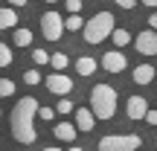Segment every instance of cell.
Segmentation results:
<instances>
[{"label":"cell","mask_w":157,"mask_h":151,"mask_svg":"<svg viewBox=\"0 0 157 151\" xmlns=\"http://www.w3.org/2000/svg\"><path fill=\"white\" fill-rule=\"evenodd\" d=\"M0 67H12V47L0 44Z\"/></svg>","instance_id":"ac0fdd59"},{"label":"cell","mask_w":157,"mask_h":151,"mask_svg":"<svg viewBox=\"0 0 157 151\" xmlns=\"http://www.w3.org/2000/svg\"><path fill=\"white\" fill-rule=\"evenodd\" d=\"M15 26H17V12H15V6L0 9V29H15Z\"/></svg>","instance_id":"9a60e30c"},{"label":"cell","mask_w":157,"mask_h":151,"mask_svg":"<svg viewBox=\"0 0 157 151\" xmlns=\"http://www.w3.org/2000/svg\"><path fill=\"white\" fill-rule=\"evenodd\" d=\"M52 67H56V70H64V67H67V64H70V58L67 55H64V52H56V55H52Z\"/></svg>","instance_id":"603a6c76"},{"label":"cell","mask_w":157,"mask_h":151,"mask_svg":"<svg viewBox=\"0 0 157 151\" xmlns=\"http://www.w3.org/2000/svg\"><path fill=\"white\" fill-rule=\"evenodd\" d=\"M131 78H134V84L146 87V84H151L154 78H157V70H154V64H140V67H134Z\"/></svg>","instance_id":"7c38bea8"},{"label":"cell","mask_w":157,"mask_h":151,"mask_svg":"<svg viewBox=\"0 0 157 151\" xmlns=\"http://www.w3.org/2000/svg\"><path fill=\"white\" fill-rule=\"evenodd\" d=\"M52 134H56L58 142H70V145H73V142H76V134H78V125L76 122H56Z\"/></svg>","instance_id":"30bf717a"},{"label":"cell","mask_w":157,"mask_h":151,"mask_svg":"<svg viewBox=\"0 0 157 151\" xmlns=\"http://www.w3.org/2000/svg\"><path fill=\"white\" fill-rule=\"evenodd\" d=\"M90 108L96 111V116L105 122V119H113V113H117V87H111V84H93V90H90Z\"/></svg>","instance_id":"7a4b0ae2"},{"label":"cell","mask_w":157,"mask_h":151,"mask_svg":"<svg viewBox=\"0 0 157 151\" xmlns=\"http://www.w3.org/2000/svg\"><path fill=\"white\" fill-rule=\"evenodd\" d=\"M146 122H148V125H157V111H148V113H146Z\"/></svg>","instance_id":"4316f807"},{"label":"cell","mask_w":157,"mask_h":151,"mask_svg":"<svg viewBox=\"0 0 157 151\" xmlns=\"http://www.w3.org/2000/svg\"><path fill=\"white\" fill-rule=\"evenodd\" d=\"M111 41H113V44L119 47V50H122V47H125V44H131V41H134V38H131V32H128V29H113Z\"/></svg>","instance_id":"e0dca14e"},{"label":"cell","mask_w":157,"mask_h":151,"mask_svg":"<svg viewBox=\"0 0 157 151\" xmlns=\"http://www.w3.org/2000/svg\"><path fill=\"white\" fill-rule=\"evenodd\" d=\"M117 23H113V15L111 12H96L87 23H84L82 35H84V44H102L105 38H111Z\"/></svg>","instance_id":"3957f363"},{"label":"cell","mask_w":157,"mask_h":151,"mask_svg":"<svg viewBox=\"0 0 157 151\" xmlns=\"http://www.w3.org/2000/svg\"><path fill=\"white\" fill-rule=\"evenodd\" d=\"M143 6H148V9H157V0H140Z\"/></svg>","instance_id":"f546056e"},{"label":"cell","mask_w":157,"mask_h":151,"mask_svg":"<svg viewBox=\"0 0 157 151\" xmlns=\"http://www.w3.org/2000/svg\"><path fill=\"white\" fill-rule=\"evenodd\" d=\"M99 64L102 61H96V58H90V55H82V58H76V73L78 76H93L96 70H99Z\"/></svg>","instance_id":"4fadbf2b"},{"label":"cell","mask_w":157,"mask_h":151,"mask_svg":"<svg viewBox=\"0 0 157 151\" xmlns=\"http://www.w3.org/2000/svg\"><path fill=\"white\" fill-rule=\"evenodd\" d=\"M12 93H15V81H12V78H3V81H0V96L9 99Z\"/></svg>","instance_id":"7402d4cb"},{"label":"cell","mask_w":157,"mask_h":151,"mask_svg":"<svg viewBox=\"0 0 157 151\" xmlns=\"http://www.w3.org/2000/svg\"><path fill=\"white\" fill-rule=\"evenodd\" d=\"M148 26L157 29V12H151V15H148Z\"/></svg>","instance_id":"f1b7e54d"},{"label":"cell","mask_w":157,"mask_h":151,"mask_svg":"<svg viewBox=\"0 0 157 151\" xmlns=\"http://www.w3.org/2000/svg\"><path fill=\"white\" fill-rule=\"evenodd\" d=\"M12 44L21 47V50L29 47V44H32V32H29L26 26H15V29H12Z\"/></svg>","instance_id":"5bb4252c"},{"label":"cell","mask_w":157,"mask_h":151,"mask_svg":"<svg viewBox=\"0 0 157 151\" xmlns=\"http://www.w3.org/2000/svg\"><path fill=\"white\" fill-rule=\"evenodd\" d=\"M56 111H58V113H76V108H73V102H70L67 96H61V102H58Z\"/></svg>","instance_id":"cb8c5ba5"},{"label":"cell","mask_w":157,"mask_h":151,"mask_svg":"<svg viewBox=\"0 0 157 151\" xmlns=\"http://www.w3.org/2000/svg\"><path fill=\"white\" fill-rule=\"evenodd\" d=\"M140 134H108L99 140V151H140Z\"/></svg>","instance_id":"277c9868"},{"label":"cell","mask_w":157,"mask_h":151,"mask_svg":"<svg viewBox=\"0 0 157 151\" xmlns=\"http://www.w3.org/2000/svg\"><path fill=\"white\" fill-rule=\"evenodd\" d=\"M38 111H41V105L35 96H23V99L15 102V108L9 113L15 142H21V145H32L35 142V116H38Z\"/></svg>","instance_id":"6da1fadb"},{"label":"cell","mask_w":157,"mask_h":151,"mask_svg":"<svg viewBox=\"0 0 157 151\" xmlns=\"http://www.w3.org/2000/svg\"><path fill=\"white\" fill-rule=\"evenodd\" d=\"M44 3H58V0H44Z\"/></svg>","instance_id":"d6a6232c"},{"label":"cell","mask_w":157,"mask_h":151,"mask_svg":"<svg viewBox=\"0 0 157 151\" xmlns=\"http://www.w3.org/2000/svg\"><path fill=\"white\" fill-rule=\"evenodd\" d=\"M6 3H9V6H15V9H21V6H26L29 0H6Z\"/></svg>","instance_id":"83f0119b"},{"label":"cell","mask_w":157,"mask_h":151,"mask_svg":"<svg viewBox=\"0 0 157 151\" xmlns=\"http://www.w3.org/2000/svg\"><path fill=\"white\" fill-rule=\"evenodd\" d=\"M32 61L38 64V67H44V64L52 61V55H47V50H32Z\"/></svg>","instance_id":"d6986e66"},{"label":"cell","mask_w":157,"mask_h":151,"mask_svg":"<svg viewBox=\"0 0 157 151\" xmlns=\"http://www.w3.org/2000/svg\"><path fill=\"white\" fill-rule=\"evenodd\" d=\"M102 67H105L108 73L117 76V73H122V70L128 67V58H125L122 50L117 47V50H111V52H105V55H102Z\"/></svg>","instance_id":"ba28073f"},{"label":"cell","mask_w":157,"mask_h":151,"mask_svg":"<svg viewBox=\"0 0 157 151\" xmlns=\"http://www.w3.org/2000/svg\"><path fill=\"white\" fill-rule=\"evenodd\" d=\"M44 84H47V90L56 93V96H70V93H73V78L64 76V70H56L52 76H47Z\"/></svg>","instance_id":"8992f818"},{"label":"cell","mask_w":157,"mask_h":151,"mask_svg":"<svg viewBox=\"0 0 157 151\" xmlns=\"http://www.w3.org/2000/svg\"><path fill=\"white\" fill-rule=\"evenodd\" d=\"M125 111H128V119H146V113L151 111V108H148V102L143 99V96H131Z\"/></svg>","instance_id":"8fae6325"},{"label":"cell","mask_w":157,"mask_h":151,"mask_svg":"<svg viewBox=\"0 0 157 151\" xmlns=\"http://www.w3.org/2000/svg\"><path fill=\"white\" fill-rule=\"evenodd\" d=\"M70 151H82V148H78V145H70Z\"/></svg>","instance_id":"1f68e13d"},{"label":"cell","mask_w":157,"mask_h":151,"mask_svg":"<svg viewBox=\"0 0 157 151\" xmlns=\"http://www.w3.org/2000/svg\"><path fill=\"white\" fill-rule=\"evenodd\" d=\"M44 151H61V148H56V145H50V148H44Z\"/></svg>","instance_id":"4dcf8cb0"},{"label":"cell","mask_w":157,"mask_h":151,"mask_svg":"<svg viewBox=\"0 0 157 151\" xmlns=\"http://www.w3.org/2000/svg\"><path fill=\"white\" fill-rule=\"evenodd\" d=\"M113 3H117L119 9H134V6H137V0H113Z\"/></svg>","instance_id":"484cf974"},{"label":"cell","mask_w":157,"mask_h":151,"mask_svg":"<svg viewBox=\"0 0 157 151\" xmlns=\"http://www.w3.org/2000/svg\"><path fill=\"white\" fill-rule=\"evenodd\" d=\"M76 125H78V131H84V134H87V131H93V125L99 122V116H96V111L93 108H76Z\"/></svg>","instance_id":"9c48e42d"},{"label":"cell","mask_w":157,"mask_h":151,"mask_svg":"<svg viewBox=\"0 0 157 151\" xmlns=\"http://www.w3.org/2000/svg\"><path fill=\"white\" fill-rule=\"evenodd\" d=\"M82 0H64V9H67V12H82Z\"/></svg>","instance_id":"d4e9b609"},{"label":"cell","mask_w":157,"mask_h":151,"mask_svg":"<svg viewBox=\"0 0 157 151\" xmlns=\"http://www.w3.org/2000/svg\"><path fill=\"white\" fill-rule=\"evenodd\" d=\"M56 108H47V105H41V111H38V119H44V122H56Z\"/></svg>","instance_id":"ffe728a7"},{"label":"cell","mask_w":157,"mask_h":151,"mask_svg":"<svg viewBox=\"0 0 157 151\" xmlns=\"http://www.w3.org/2000/svg\"><path fill=\"white\" fill-rule=\"evenodd\" d=\"M134 47H137V52L140 55H146V58H151V55H157V29H143L140 35L134 38Z\"/></svg>","instance_id":"52a82bcc"},{"label":"cell","mask_w":157,"mask_h":151,"mask_svg":"<svg viewBox=\"0 0 157 151\" xmlns=\"http://www.w3.org/2000/svg\"><path fill=\"white\" fill-rule=\"evenodd\" d=\"M38 21H41V32H44V38L52 41V44H56V41L64 35V29H67V23H64V17L58 15V12H44Z\"/></svg>","instance_id":"5b68a950"},{"label":"cell","mask_w":157,"mask_h":151,"mask_svg":"<svg viewBox=\"0 0 157 151\" xmlns=\"http://www.w3.org/2000/svg\"><path fill=\"white\" fill-rule=\"evenodd\" d=\"M23 81H26V84H32V87H35V84H41V81H44V78H41V73H38V70H26V73H23Z\"/></svg>","instance_id":"44dd1931"},{"label":"cell","mask_w":157,"mask_h":151,"mask_svg":"<svg viewBox=\"0 0 157 151\" xmlns=\"http://www.w3.org/2000/svg\"><path fill=\"white\" fill-rule=\"evenodd\" d=\"M64 23H67V32H78V29H84V23H87V21H84L78 12H67Z\"/></svg>","instance_id":"2e32d148"}]
</instances>
